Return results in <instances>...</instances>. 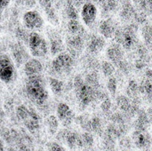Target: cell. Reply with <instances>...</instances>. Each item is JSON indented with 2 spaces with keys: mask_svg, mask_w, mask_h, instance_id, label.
I'll return each mask as SVG.
<instances>
[{
  "mask_svg": "<svg viewBox=\"0 0 152 151\" xmlns=\"http://www.w3.org/2000/svg\"><path fill=\"white\" fill-rule=\"evenodd\" d=\"M26 92L28 98L37 105H43L48 99V92L45 86V81L40 75L28 77Z\"/></svg>",
  "mask_w": 152,
  "mask_h": 151,
  "instance_id": "obj_1",
  "label": "cell"
},
{
  "mask_svg": "<svg viewBox=\"0 0 152 151\" xmlns=\"http://www.w3.org/2000/svg\"><path fill=\"white\" fill-rule=\"evenodd\" d=\"M74 88L77 98L84 107L90 105L95 99H103L102 93L86 84L81 76H77L74 81Z\"/></svg>",
  "mask_w": 152,
  "mask_h": 151,
  "instance_id": "obj_2",
  "label": "cell"
},
{
  "mask_svg": "<svg viewBox=\"0 0 152 151\" xmlns=\"http://www.w3.org/2000/svg\"><path fill=\"white\" fill-rule=\"evenodd\" d=\"M16 117L28 131L36 132L39 129L40 117L34 109H30L25 105H20L16 108Z\"/></svg>",
  "mask_w": 152,
  "mask_h": 151,
  "instance_id": "obj_3",
  "label": "cell"
},
{
  "mask_svg": "<svg viewBox=\"0 0 152 151\" xmlns=\"http://www.w3.org/2000/svg\"><path fill=\"white\" fill-rule=\"evenodd\" d=\"M28 44L30 53L34 57H45L48 53L49 47L46 40L37 32H32L28 35Z\"/></svg>",
  "mask_w": 152,
  "mask_h": 151,
  "instance_id": "obj_4",
  "label": "cell"
},
{
  "mask_svg": "<svg viewBox=\"0 0 152 151\" xmlns=\"http://www.w3.org/2000/svg\"><path fill=\"white\" fill-rule=\"evenodd\" d=\"M118 44L122 46L123 49L130 50L137 44L136 29L134 27H126L122 29H117L115 35Z\"/></svg>",
  "mask_w": 152,
  "mask_h": 151,
  "instance_id": "obj_5",
  "label": "cell"
},
{
  "mask_svg": "<svg viewBox=\"0 0 152 151\" xmlns=\"http://www.w3.org/2000/svg\"><path fill=\"white\" fill-rule=\"evenodd\" d=\"M74 66L73 57L67 53H61L53 59L52 68L58 75H68L71 72Z\"/></svg>",
  "mask_w": 152,
  "mask_h": 151,
  "instance_id": "obj_6",
  "label": "cell"
},
{
  "mask_svg": "<svg viewBox=\"0 0 152 151\" xmlns=\"http://www.w3.org/2000/svg\"><path fill=\"white\" fill-rule=\"evenodd\" d=\"M17 77L15 65L7 54L0 55V80L5 84H10Z\"/></svg>",
  "mask_w": 152,
  "mask_h": 151,
  "instance_id": "obj_7",
  "label": "cell"
},
{
  "mask_svg": "<svg viewBox=\"0 0 152 151\" xmlns=\"http://www.w3.org/2000/svg\"><path fill=\"white\" fill-rule=\"evenodd\" d=\"M57 140L64 142L71 150H78L83 148L81 135L77 132H71L67 129L61 130L57 133Z\"/></svg>",
  "mask_w": 152,
  "mask_h": 151,
  "instance_id": "obj_8",
  "label": "cell"
},
{
  "mask_svg": "<svg viewBox=\"0 0 152 151\" xmlns=\"http://www.w3.org/2000/svg\"><path fill=\"white\" fill-rule=\"evenodd\" d=\"M23 23L28 29L35 30L43 28L44 20L37 11H28L23 15Z\"/></svg>",
  "mask_w": 152,
  "mask_h": 151,
  "instance_id": "obj_9",
  "label": "cell"
},
{
  "mask_svg": "<svg viewBox=\"0 0 152 151\" xmlns=\"http://www.w3.org/2000/svg\"><path fill=\"white\" fill-rule=\"evenodd\" d=\"M56 117L57 119L61 122L64 126H69L72 124L74 119V113L69 108V105L66 103L61 102L58 104L56 109Z\"/></svg>",
  "mask_w": 152,
  "mask_h": 151,
  "instance_id": "obj_10",
  "label": "cell"
},
{
  "mask_svg": "<svg viewBox=\"0 0 152 151\" xmlns=\"http://www.w3.org/2000/svg\"><path fill=\"white\" fill-rule=\"evenodd\" d=\"M12 55L14 61L13 63H15L14 65H16L17 67L25 64V62L29 60L28 53L20 43H15L12 46Z\"/></svg>",
  "mask_w": 152,
  "mask_h": 151,
  "instance_id": "obj_11",
  "label": "cell"
},
{
  "mask_svg": "<svg viewBox=\"0 0 152 151\" xmlns=\"http://www.w3.org/2000/svg\"><path fill=\"white\" fill-rule=\"evenodd\" d=\"M81 17L86 26H92L97 18V8L93 3H86L81 10Z\"/></svg>",
  "mask_w": 152,
  "mask_h": 151,
  "instance_id": "obj_12",
  "label": "cell"
},
{
  "mask_svg": "<svg viewBox=\"0 0 152 151\" xmlns=\"http://www.w3.org/2000/svg\"><path fill=\"white\" fill-rule=\"evenodd\" d=\"M106 56L110 62L114 65H118L124 58V49L118 44H113L107 48Z\"/></svg>",
  "mask_w": 152,
  "mask_h": 151,
  "instance_id": "obj_13",
  "label": "cell"
},
{
  "mask_svg": "<svg viewBox=\"0 0 152 151\" xmlns=\"http://www.w3.org/2000/svg\"><path fill=\"white\" fill-rule=\"evenodd\" d=\"M133 142L136 148L140 150H147L151 146V135L147 131H134L132 136Z\"/></svg>",
  "mask_w": 152,
  "mask_h": 151,
  "instance_id": "obj_14",
  "label": "cell"
},
{
  "mask_svg": "<svg viewBox=\"0 0 152 151\" xmlns=\"http://www.w3.org/2000/svg\"><path fill=\"white\" fill-rule=\"evenodd\" d=\"M117 24L112 19L102 20L99 26V32L104 38H111L117 31Z\"/></svg>",
  "mask_w": 152,
  "mask_h": 151,
  "instance_id": "obj_15",
  "label": "cell"
},
{
  "mask_svg": "<svg viewBox=\"0 0 152 151\" xmlns=\"http://www.w3.org/2000/svg\"><path fill=\"white\" fill-rule=\"evenodd\" d=\"M106 44L105 38L102 36H93L89 38L87 43V50L90 53L97 54L104 48Z\"/></svg>",
  "mask_w": 152,
  "mask_h": 151,
  "instance_id": "obj_16",
  "label": "cell"
},
{
  "mask_svg": "<svg viewBox=\"0 0 152 151\" xmlns=\"http://www.w3.org/2000/svg\"><path fill=\"white\" fill-rule=\"evenodd\" d=\"M43 71V65L37 59H29L24 64V72L28 77L39 75Z\"/></svg>",
  "mask_w": 152,
  "mask_h": 151,
  "instance_id": "obj_17",
  "label": "cell"
},
{
  "mask_svg": "<svg viewBox=\"0 0 152 151\" xmlns=\"http://www.w3.org/2000/svg\"><path fill=\"white\" fill-rule=\"evenodd\" d=\"M150 123L151 120L144 110L137 111V119L134 123V127L136 131H147Z\"/></svg>",
  "mask_w": 152,
  "mask_h": 151,
  "instance_id": "obj_18",
  "label": "cell"
},
{
  "mask_svg": "<svg viewBox=\"0 0 152 151\" xmlns=\"http://www.w3.org/2000/svg\"><path fill=\"white\" fill-rule=\"evenodd\" d=\"M50 50L52 55H58L64 50V45L61 38L59 36L53 35L50 37Z\"/></svg>",
  "mask_w": 152,
  "mask_h": 151,
  "instance_id": "obj_19",
  "label": "cell"
},
{
  "mask_svg": "<svg viewBox=\"0 0 152 151\" xmlns=\"http://www.w3.org/2000/svg\"><path fill=\"white\" fill-rule=\"evenodd\" d=\"M116 102H117V106L121 111H123L124 113L130 114V111L132 109V103L130 102L129 98L124 95H119L117 97Z\"/></svg>",
  "mask_w": 152,
  "mask_h": 151,
  "instance_id": "obj_20",
  "label": "cell"
},
{
  "mask_svg": "<svg viewBox=\"0 0 152 151\" xmlns=\"http://www.w3.org/2000/svg\"><path fill=\"white\" fill-rule=\"evenodd\" d=\"M68 44L73 51L78 52V51H81L83 49L84 40L80 35H74L69 38Z\"/></svg>",
  "mask_w": 152,
  "mask_h": 151,
  "instance_id": "obj_21",
  "label": "cell"
},
{
  "mask_svg": "<svg viewBox=\"0 0 152 151\" xmlns=\"http://www.w3.org/2000/svg\"><path fill=\"white\" fill-rule=\"evenodd\" d=\"M48 85L52 90V92L55 95H60L64 88V84L61 80H59L54 77H49L48 78Z\"/></svg>",
  "mask_w": 152,
  "mask_h": 151,
  "instance_id": "obj_22",
  "label": "cell"
},
{
  "mask_svg": "<svg viewBox=\"0 0 152 151\" xmlns=\"http://www.w3.org/2000/svg\"><path fill=\"white\" fill-rule=\"evenodd\" d=\"M46 125L50 134H55L59 130V120L56 116L51 115L46 119Z\"/></svg>",
  "mask_w": 152,
  "mask_h": 151,
  "instance_id": "obj_23",
  "label": "cell"
},
{
  "mask_svg": "<svg viewBox=\"0 0 152 151\" xmlns=\"http://www.w3.org/2000/svg\"><path fill=\"white\" fill-rule=\"evenodd\" d=\"M151 80H149L147 78L143 79L139 85V92L142 94H145L149 98V100H151Z\"/></svg>",
  "mask_w": 152,
  "mask_h": 151,
  "instance_id": "obj_24",
  "label": "cell"
},
{
  "mask_svg": "<svg viewBox=\"0 0 152 151\" xmlns=\"http://www.w3.org/2000/svg\"><path fill=\"white\" fill-rule=\"evenodd\" d=\"M68 30L70 34H72V36L79 35L82 30V27L77 20H69L68 22Z\"/></svg>",
  "mask_w": 152,
  "mask_h": 151,
  "instance_id": "obj_25",
  "label": "cell"
},
{
  "mask_svg": "<svg viewBox=\"0 0 152 151\" xmlns=\"http://www.w3.org/2000/svg\"><path fill=\"white\" fill-rule=\"evenodd\" d=\"M139 92V85L135 80H130L128 82L126 93L131 98H137V93Z\"/></svg>",
  "mask_w": 152,
  "mask_h": 151,
  "instance_id": "obj_26",
  "label": "cell"
},
{
  "mask_svg": "<svg viewBox=\"0 0 152 151\" xmlns=\"http://www.w3.org/2000/svg\"><path fill=\"white\" fill-rule=\"evenodd\" d=\"M102 71L106 77H110L115 72V67L110 61H102Z\"/></svg>",
  "mask_w": 152,
  "mask_h": 151,
  "instance_id": "obj_27",
  "label": "cell"
},
{
  "mask_svg": "<svg viewBox=\"0 0 152 151\" xmlns=\"http://www.w3.org/2000/svg\"><path fill=\"white\" fill-rule=\"evenodd\" d=\"M81 140H82L83 147L90 149L94 146V136L90 133L86 132V133H84L83 134H81Z\"/></svg>",
  "mask_w": 152,
  "mask_h": 151,
  "instance_id": "obj_28",
  "label": "cell"
},
{
  "mask_svg": "<svg viewBox=\"0 0 152 151\" xmlns=\"http://www.w3.org/2000/svg\"><path fill=\"white\" fill-rule=\"evenodd\" d=\"M142 37L145 43V45L148 48H151V28L150 25H146L142 29Z\"/></svg>",
  "mask_w": 152,
  "mask_h": 151,
  "instance_id": "obj_29",
  "label": "cell"
},
{
  "mask_svg": "<svg viewBox=\"0 0 152 151\" xmlns=\"http://www.w3.org/2000/svg\"><path fill=\"white\" fill-rule=\"evenodd\" d=\"M90 128L92 132H94L95 133H102V121L99 117H94L90 119Z\"/></svg>",
  "mask_w": 152,
  "mask_h": 151,
  "instance_id": "obj_30",
  "label": "cell"
},
{
  "mask_svg": "<svg viewBox=\"0 0 152 151\" xmlns=\"http://www.w3.org/2000/svg\"><path fill=\"white\" fill-rule=\"evenodd\" d=\"M107 88L109 90V92L110 93V94L112 96H115L116 93H117V89H118V81L117 78L114 77H110L108 79L107 82Z\"/></svg>",
  "mask_w": 152,
  "mask_h": 151,
  "instance_id": "obj_31",
  "label": "cell"
},
{
  "mask_svg": "<svg viewBox=\"0 0 152 151\" xmlns=\"http://www.w3.org/2000/svg\"><path fill=\"white\" fill-rule=\"evenodd\" d=\"M134 14V10L131 5H125L123 6V10L121 12V16L122 18H125L126 20H129L132 18Z\"/></svg>",
  "mask_w": 152,
  "mask_h": 151,
  "instance_id": "obj_32",
  "label": "cell"
},
{
  "mask_svg": "<svg viewBox=\"0 0 152 151\" xmlns=\"http://www.w3.org/2000/svg\"><path fill=\"white\" fill-rule=\"evenodd\" d=\"M46 148L48 151H66V150L61 144L57 142H49Z\"/></svg>",
  "mask_w": 152,
  "mask_h": 151,
  "instance_id": "obj_33",
  "label": "cell"
},
{
  "mask_svg": "<svg viewBox=\"0 0 152 151\" xmlns=\"http://www.w3.org/2000/svg\"><path fill=\"white\" fill-rule=\"evenodd\" d=\"M67 14H68V17L69 18V20H77V11L76 9L71 5L69 4L68 9H67Z\"/></svg>",
  "mask_w": 152,
  "mask_h": 151,
  "instance_id": "obj_34",
  "label": "cell"
},
{
  "mask_svg": "<svg viewBox=\"0 0 152 151\" xmlns=\"http://www.w3.org/2000/svg\"><path fill=\"white\" fill-rule=\"evenodd\" d=\"M40 1V4L41 5L45 8V10L47 11V12H52L53 13V12H52V4H53V1L52 0H39Z\"/></svg>",
  "mask_w": 152,
  "mask_h": 151,
  "instance_id": "obj_35",
  "label": "cell"
},
{
  "mask_svg": "<svg viewBox=\"0 0 152 151\" xmlns=\"http://www.w3.org/2000/svg\"><path fill=\"white\" fill-rule=\"evenodd\" d=\"M110 108H111V101H110V99L107 98V99H105V100L102 102V104H101V109H102V111L108 112V111L110 109Z\"/></svg>",
  "mask_w": 152,
  "mask_h": 151,
  "instance_id": "obj_36",
  "label": "cell"
},
{
  "mask_svg": "<svg viewBox=\"0 0 152 151\" xmlns=\"http://www.w3.org/2000/svg\"><path fill=\"white\" fill-rule=\"evenodd\" d=\"M10 2H11V0H0V11L6 8L9 5Z\"/></svg>",
  "mask_w": 152,
  "mask_h": 151,
  "instance_id": "obj_37",
  "label": "cell"
},
{
  "mask_svg": "<svg viewBox=\"0 0 152 151\" xmlns=\"http://www.w3.org/2000/svg\"><path fill=\"white\" fill-rule=\"evenodd\" d=\"M145 76H146V78H147V79L151 80V69H147L146 72H145Z\"/></svg>",
  "mask_w": 152,
  "mask_h": 151,
  "instance_id": "obj_38",
  "label": "cell"
},
{
  "mask_svg": "<svg viewBox=\"0 0 152 151\" xmlns=\"http://www.w3.org/2000/svg\"><path fill=\"white\" fill-rule=\"evenodd\" d=\"M0 151H5L4 145V142H3L2 140H0Z\"/></svg>",
  "mask_w": 152,
  "mask_h": 151,
  "instance_id": "obj_39",
  "label": "cell"
},
{
  "mask_svg": "<svg viewBox=\"0 0 152 151\" xmlns=\"http://www.w3.org/2000/svg\"><path fill=\"white\" fill-rule=\"evenodd\" d=\"M7 151H17L15 149H13V148H12V147H9L8 149H7Z\"/></svg>",
  "mask_w": 152,
  "mask_h": 151,
  "instance_id": "obj_40",
  "label": "cell"
}]
</instances>
